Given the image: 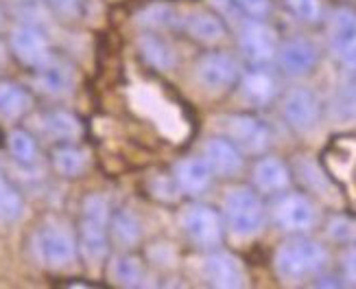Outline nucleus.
<instances>
[{
  "mask_svg": "<svg viewBox=\"0 0 356 289\" xmlns=\"http://www.w3.org/2000/svg\"><path fill=\"white\" fill-rule=\"evenodd\" d=\"M112 210L105 195L92 193L83 200L79 224V250L88 263H103L110 250Z\"/></svg>",
  "mask_w": 356,
  "mask_h": 289,
  "instance_id": "f257e3e1",
  "label": "nucleus"
},
{
  "mask_svg": "<svg viewBox=\"0 0 356 289\" xmlns=\"http://www.w3.org/2000/svg\"><path fill=\"white\" fill-rule=\"evenodd\" d=\"M328 263V252L313 239H291L275 252V270L284 281H304Z\"/></svg>",
  "mask_w": 356,
  "mask_h": 289,
  "instance_id": "f03ea898",
  "label": "nucleus"
},
{
  "mask_svg": "<svg viewBox=\"0 0 356 289\" xmlns=\"http://www.w3.org/2000/svg\"><path fill=\"white\" fill-rule=\"evenodd\" d=\"M223 219L227 228L236 237H254L265 221V210H262L260 197L252 189H232L225 195L223 204Z\"/></svg>",
  "mask_w": 356,
  "mask_h": 289,
  "instance_id": "7ed1b4c3",
  "label": "nucleus"
},
{
  "mask_svg": "<svg viewBox=\"0 0 356 289\" xmlns=\"http://www.w3.org/2000/svg\"><path fill=\"white\" fill-rule=\"evenodd\" d=\"M181 231L201 248H214L223 239V217L208 204L186 206L179 215Z\"/></svg>",
  "mask_w": 356,
  "mask_h": 289,
  "instance_id": "20e7f679",
  "label": "nucleus"
},
{
  "mask_svg": "<svg viewBox=\"0 0 356 289\" xmlns=\"http://www.w3.org/2000/svg\"><path fill=\"white\" fill-rule=\"evenodd\" d=\"M9 49L13 57L26 68L40 70L53 62V51L46 36L31 24L15 26L9 36Z\"/></svg>",
  "mask_w": 356,
  "mask_h": 289,
  "instance_id": "39448f33",
  "label": "nucleus"
},
{
  "mask_svg": "<svg viewBox=\"0 0 356 289\" xmlns=\"http://www.w3.org/2000/svg\"><path fill=\"white\" fill-rule=\"evenodd\" d=\"M76 252H79V246L68 228L49 224L38 233V254L46 265L66 267L76 258Z\"/></svg>",
  "mask_w": 356,
  "mask_h": 289,
  "instance_id": "423d86ee",
  "label": "nucleus"
},
{
  "mask_svg": "<svg viewBox=\"0 0 356 289\" xmlns=\"http://www.w3.org/2000/svg\"><path fill=\"white\" fill-rule=\"evenodd\" d=\"M227 139L243 154H265L271 145V132L260 118L252 114H234L225 120Z\"/></svg>",
  "mask_w": 356,
  "mask_h": 289,
  "instance_id": "0eeeda50",
  "label": "nucleus"
},
{
  "mask_svg": "<svg viewBox=\"0 0 356 289\" xmlns=\"http://www.w3.org/2000/svg\"><path fill=\"white\" fill-rule=\"evenodd\" d=\"M241 51L252 64H269L277 55V36L265 20H247L241 29Z\"/></svg>",
  "mask_w": 356,
  "mask_h": 289,
  "instance_id": "6e6552de",
  "label": "nucleus"
},
{
  "mask_svg": "<svg viewBox=\"0 0 356 289\" xmlns=\"http://www.w3.org/2000/svg\"><path fill=\"white\" fill-rule=\"evenodd\" d=\"M195 72L199 84L212 90V93H221V90H227L238 81V66L234 57L221 51H212L199 57Z\"/></svg>",
  "mask_w": 356,
  "mask_h": 289,
  "instance_id": "1a4fd4ad",
  "label": "nucleus"
},
{
  "mask_svg": "<svg viewBox=\"0 0 356 289\" xmlns=\"http://www.w3.org/2000/svg\"><path fill=\"white\" fill-rule=\"evenodd\" d=\"M275 221L286 233H306L315 226V208L311 200L300 193L284 195L280 202L275 204Z\"/></svg>",
  "mask_w": 356,
  "mask_h": 289,
  "instance_id": "9d476101",
  "label": "nucleus"
},
{
  "mask_svg": "<svg viewBox=\"0 0 356 289\" xmlns=\"http://www.w3.org/2000/svg\"><path fill=\"white\" fill-rule=\"evenodd\" d=\"M330 44L337 57L356 70V13L350 9H339L330 22Z\"/></svg>",
  "mask_w": 356,
  "mask_h": 289,
  "instance_id": "9b49d317",
  "label": "nucleus"
},
{
  "mask_svg": "<svg viewBox=\"0 0 356 289\" xmlns=\"http://www.w3.org/2000/svg\"><path fill=\"white\" fill-rule=\"evenodd\" d=\"M204 160L214 175L232 178L243 169V151L225 136H214L204 145Z\"/></svg>",
  "mask_w": 356,
  "mask_h": 289,
  "instance_id": "f8f14e48",
  "label": "nucleus"
},
{
  "mask_svg": "<svg viewBox=\"0 0 356 289\" xmlns=\"http://www.w3.org/2000/svg\"><path fill=\"white\" fill-rule=\"evenodd\" d=\"M282 114L291 127H296V130L313 127L319 116V105H317L315 95L306 88H293L284 97Z\"/></svg>",
  "mask_w": 356,
  "mask_h": 289,
  "instance_id": "ddd939ff",
  "label": "nucleus"
},
{
  "mask_svg": "<svg viewBox=\"0 0 356 289\" xmlns=\"http://www.w3.org/2000/svg\"><path fill=\"white\" fill-rule=\"evenodd\" d=\"M277 62H280L282 70L293 77H302V75L311 72L317 64V51L308 40L302 38H293L284 42L280 49H277Z\"/></svg>",
  "mask_w": 356,
  "mask_h": 289,
  "instance_id": "4468645a",
  "label": "nucleus"
},
{
  "mask_svg": "<svg viewBox=\"0 0 356 289\" xmlns=\"http://www.w3.org/2000/svg\"><path fill=\"white\" fill-rule=\"evenodd\" d=\"M212 169L204 158H184L175 164L173 182L175 187L186 195H201L210 189Z\"/></svg>",
  "mask_w": 356,
  "mask_h": 289,
  "instance_id": "2eb2a0df",
  "label": "nucleus"
},
{
  "mask_svg": "<svg viewBox=\"0 0 356 289\" xmlns=\"http://www.w3.org/2000/svg\"><path fill=\"white\" fill-rule=\"evenodd\" d=\"M204 274L212 287L236 289L243 285V272L236 258L225 252H212L204 258Z\"/></svg>",
  "mask_w": 356,
  "mask_h": 289,
  "instance_id": "dca6fc26",
  "label": "nucleus"
},
{
  "mask_svg": "<svg viewBox=\"0 0 356 289\" xmlns=\"http://www.w3.org/2000/svg\"><path fill=\"white\" fill-rule=\"evenodd\" d=\"M254 185L262 193H282L291 185V173L286 169V164L275 158V156H265L260 158L254 166Z\"/></svg>",
  "mask_w": 356,
  "mask_h": 289,
  "instance_id": "f3484780",
  "label": "nucleus"
},
{
  "mask_svg": "<svg viewBox=\"0 0 356 289\" xmlns=\"http://www.w3.org/2000/svg\"><path fill=\"white\" fill-rule=\"evenodd\" d=\"M110 235L122 248H134L143 237V226L131 210L120 208L110 217Z\"/></svg>",
  "mask_w": 356,
  "mask_h": 289,
  "instance_id": "a211bd4d",
  "label": "nucleus"
},
{
  "mask_svg": "<svg viewBox=\"0 0 356 289\" xmlns=\"http://www.w3.org/2000/svg\"><path fill=\"white\" fill-rule=\"evenodd\" d=\"M241 86H243L245 97L256 105H267L269 101H273L275 90H277L275 79L262 68H254V70L247 72L241 81Z\"/></svg>",
  "mask_w": 356,
  "mask_h": 289,
  "instance_id": "6ab92c4d",
  "label": "nucleus"
},
{
  "mask_svg": "<svg viewBox=\"0 0 356 289\" xmlns=\"http://www.w3.org/2000/svg\"><path fill=\"white\" fill-rule=\"evenodd\" d=\"M51 164H53V169L59 175L76 178V175H81L86 171L88 160H86V154L79 147H74L72 143H61L59 147L53 149Z\"/></svg>",
  "mask_w": 356,
  "mask_h": 289,
  "instance_id": "aec40b11",
  "label": "nucleus"
},
{
  "mask_svg": "<svg viewBox=\"0 0 356 289\" xmlns=\"http://www.w3.org/2000/svg\"><path fill=\"white\" fill-rule=\"evenodd\" d=\"M31 108V95L18 84L0 81V114L7 118H18Z\"/></svg>",
  "mask_w": 356,
  "mask_h": 289,
  "instance_id": "412c9836",
  "label": "nucleus"
},
{
  "mask_svg": "<svg viewBox=\"0 0 356 289\" xmlns=\"http://www.w3.org/2000/svg\"><path fill=\"white\" fill-rule=\"evenodd\" d=\"M138 44H140V53L147 64H151L153 68H160V70L173 68L175 55H173V49L168 47L164 40H160L153 33H147V36H140Z\"/></svg>",
  "mask_w": 356,
  "mask_h": 289,
  "instance_id": "4be33fe9",
  "label": "nucleus"
},
{
  "mask_svg": "<svg viewBox=\"0 0 356 289\" xmlns=\"http://www.w3.org/2000/svg\"><path fill=\"white\" fill-rule=\"evenodd\" d=\"M186 29L199 42H219L225 36V24L214 13H206V11L191 16L188 22H186Z\"/></svg>",
  "mask_w": 356,
  "mask_h": 289,
  "instance_id": "5701e85b",
  "label": "nucleus"
},
{
  "mask_svg": "<svg viewBox=\"0 0 356 289\" xmlns=\"http://www.w3.org/2000/svg\"><path fill=\"white\" fill-rule=\"evenodd\" d=\"M46 130L59 143H74L81 136V123L76 120L74 114L66 110H55L46 116Z\"/></svg>",
  "mask_w": 356,
  "mask_h": 289,
  "instance_id": "b1692460",
  "label": "nucleus"
},
{
  "mask_svg": "<svg viewBox=\"0 0 356 289\" xmlns=\"http://www.w3.org/2000/svg\"><path fill=\"white\" fill-rule=\"evenodd\" d=\"M9 154L20 164H33L38 160V143L26 130H13L7 139Z\"/></svg>",
  "mask_w": 356,
  "mask_h": 289,
  "instance_id": "393cba45",
  "label": "nucleus"
},
{
  "mask_svg": "<svg viewBox=\"0 0 356 289\" xmlns=\"http://www.w3.org/2000/svg\"><path fill=\"white\" fill-rule=\"evenodd\" d=\"M143 265L138 261L136 256L131 254H122V256H116L112 261V279L120 285L125 287H136L143 283Z\"/></svg>",
  "mask_w": 356,
  "mask_h": 289,
  "instance_id": "a878e982",
  "label": "nucleus"
},
{
  "mask_svg": "<svg viewBox=\"0 0 356 289\" xmlns=\"http://www.w3.org/2000/svg\"><path fill=\"white\" fill-rule=\"evenodd\" d=\"M22 210H24V202L18 189L5 178H0V221L11 224L22 215Z\"/></svg>",
  "mask_w": 356,
  "mask_h": 289,
  "instance_id": "bb28decb",
  "label": "nucleus"
},
{
  "mask_svg": "<svg viewBox=\"0 0 356 289\" xmlns=\"http://www.w3.org/2000/svg\"><path fill=\"white\" fill-rule=\"evenodd\" d=\"M38 72H40V84H42V88L49 90V93H64V90L70 88V72L66 68L57 66L55 62L46 64Z\"/></svg>",
  "mask_w": 356,
  "mask_h": 289,
  "instance_id": "cd10ccee",
  "label": "nucleus"
},
{
  "mask_svg": "<svg viewBox=\"0 0 356 289\" xmlns=\"http://www.w3.org/2000/svg\"><path fill=\"white\" fill-rule=\"evenodd\" d=\"M284 7L293 18L302 22H317L323 13L321 0H284Z\"/></svg>",
  "mask_w": 356,
  "mask_h": 289,
  "instance_id": "c85d7f7f",
  "label": "nucleus"
},
{
  "mask_svg": "<svg viewBox=\"0 0 356 289\" xmlns=\"http://www.w3.org/2000/svg\"><path fill=\"white\" fill-rule=\"evenodd\" d=\"M236 7L247 20H265L271 13V0H236Z\"/></svg>",
  "mask_w": 356,
  "mask_h": 289,
  "instance_id": "c756f323",
  "label": "nucleus"
},
{
  "mask_svg": "<svg viewBox=\"0 0 356 289\" xmlns=\"http://www.w3.org/2000/svg\"><path fill=\"white\" fill-rule=\"evenodd\" d=\"M328 233L334 241H356V219L334 217L328 224Z\"/></svg>",
  "mask_w": 356,
  "mask_h": 289,
  "instance_id": "7c9ffc66",
  "label": "nucleus"
},
{
  "mask_svg": "<svg viewBox=\"0 0 356 289\" xmlns=\"http://www.w3.org/2000/svg\"><path fill=\"white\" fill-rule=\"evenodd\" d=\"M44 3L61 18H74L81 9V0H44Z\"/></svg>",
  "mask_w": 356,
  "mask_h": 289,
  "instance_id": "2f4dec72",
  "label": "nucleus"
},
{
  "mask_svg": "<svg viewBox=\"0 0 356 289\" xmlns=\"http://www.w3.org/2000/svg\"><path fill=\"white\" fill-rule=\"evenodd\" d=\"M343 274L350 283H356V246H352L343 256Z\"/></svg>",
  "mask_w": 356,
  "mask_h": 289,
  "instance_id": "473e14b6",
  "label": "nucleus"
},
{
  "mask_svg": "<svg viewBox=\"0 0 356 289\" xmlns=\"http://www.w3.org/2000/svg\"><path fill=\"white\" fill-rule=\"evenodd\" d=\"M214 3L219 5V7H225V5H229V3H232V0H214Z\"/></svg>",
  "mask_w": 356,
  "mask_h": 289,
  "instance_id": "72a5a7b5",
  "label": "nucleus"
}]
</instances>
